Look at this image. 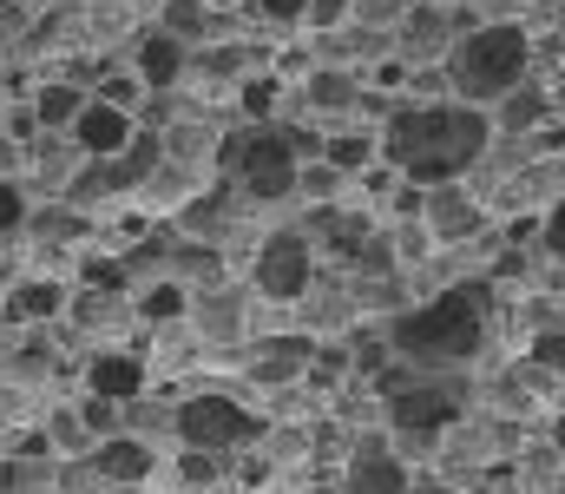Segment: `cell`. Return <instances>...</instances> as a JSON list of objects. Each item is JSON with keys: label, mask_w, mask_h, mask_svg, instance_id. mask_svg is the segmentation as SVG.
<instances>
[{"label": "cell", "mask_w": 565, "mask_h": 494, "mask_svg": "<svg viewBox=\"0 0 565 494\" xmlns=\"http://www.w3.org/2000/svg\"><path fill=\"white\" fill-rule=\"evenodd\" d=\"M309 356H316V343H309V336H277V343H264L257 376H264V382H289V376H302V369H309Z\"/></svg>", "instance_id": "cell-13"}, {"label": "cell", "mask_w": 565, "mask_h": 494, "mask_svg": "<svg viewBox=\"0 0 565 494\" xmlns=\"http://www.w3.org/2000/svg\"><path fill=\"white\" fill-rule=\"evenodd\" d=\"M540 146H546V153H565V126H546V133H540Z\"/></svg>", "instance_id": "cell-36"}, {"label": "cell", "mask_w": 565, "mask_h": 494, "mask_svg": "<svg viewBox=\"0 0 565 494\" xmlns=\"http://www.w3.org/2000/svg\"><path fill=\"white\" fill-rule=\"evenodd\" d=\"M60 304H66V291H60V284H20V291H13V304H7V324L60 317Z\"/></svg>", "instance_id": "cell-14"}, {"label": "cell", "mask_w": 565, "mask_h": 494, "mask_svg": "<svg viewBox=\"0 0 565 494\" xmlns=\"http://www.w3.org/2000/svg\"><path fill=\"white\" fill-rule=\"evenodd\" d=\"M540 113H546V99H540V93H520V99H513V106H507V126H513V133H520V126H533V119H540Z\"/></svg>", "instance_id": "cell-26"}, {"label": "cell", "mask_w": 565, "mask_h": 494, "mask_svg": "<svg viewBox=\"0 0 565 494\" xmlns=\"http://www.w3.org/2000/svg\"><path fill=\"white\" fill-rule=\"evenodd\" d=\"M460 416V389L454 382H415V389H395L388 396V422L402 435H434Z\"/></svg>", "instance_id": "cell-7"}, {"label": "cell", "mask_w": 565, "mask_h": 494, "mask_svg": "<svg viewBox=\"0 0 565 494\" xmlns=\"http://www.w3.org/2000/svg\"><path fill=\"white\" fill-rule=\"evenodd\" d=\"M487 153V113L480 106H415L388 126V159L415 185H447Z\"/></svg>", "instance_id": "cell-1"}, {"label": "cell", "mask_w": 565, "mask_h": 494, "mask_svg": "<svg viewBox=\"0 0 565 494\" xmlns=\"http://www.w3.org/2000/svg\"><path fill=\"white\" fill-rule=\"evenodd\" d=\"M257 7H264L270 20H302V13H309V0H257Z\"/></svg>", "instance_id": "cell-30"}, {"label": "cell", "mask_w": 565, "mask_h": 494, "mask_svg": "<svg viewBox=\"0 0 565 494\" xmlns=\"http://www.w3.org/2000/svg\"><path fill=\"white\" fill-rule=\"evenodd\" d=\"M86 284H93V291H126V264L93 257V264H86Z\"/></svg>", "instance_id": "cell-25"}, {"label": "cell", "mask_w": 565, "mask_h": 494, "mask_svg": "<svg viewBox=\"0 0 565 494\" xmlns=\"http://www.w3.org/2000/svg\"><path fill=\"white\" fill-rule=\"evenodd\" d=\"M178 475H184L191 488H204V482H217V462H211V449H191V455H178Z\"/></svg>", "instance_id": "cell-22"}, {"label": "cell", "mask_w": 565, "mask_h": 494, "mask_svg": "<svg viewBox=\"0 0 565 494\" xmlns=\"http://www.w3.org/2000/svg\"><path fill=\"white\" fill-rule=\"evenodd\" d=\"M73 139H79V153L113 159V153H126V146H132V113H126V106H113V99L79 106V113H73Z\"/></svg>", "instance_id": "cell-8"}, {"label": "cell", "mask_w": 565, "mask_h": 494, "mask_svg": "<svg viewBox=\"0 0 565 494\" xmlns=\"http://www.w3.org/2000/svg\"><path fill=\"white\" fill-rule=\"evenodd\" d=\"M369 159H375L369 139H329V165H335V171H355V165H369Z\"/></svg>", "instance_id": "cell-21"}, {"label": "cell", "mask_w": 565, "mask_h": 494, "mask_svg": "<svg viewBox=\"0 0 565 494\" xmlns=\"http://www.w3.org/2000/svg\"><path fill=\"white\" fill-rule=\"evenodd\" d=\"M7 224H20V191H13V185H0V231H7Z\"/></svg>", "instance_id": "cell-35"}, {"label": "cell", "mask_w": 565, "mask_h": 494, "mask_svg": "<svg viewBox=\"0 0 565 494\" xmlns=\"http://www.w3.org/2000/svg\"><path fill=\"white\" fill-rule=\"evenodd\" d=\"M309 93H316V106H349V99H355L342 73H316V86H309Z\"/></svg>", "instance_id": "cell-23"}, {"label": "cell", "mask_w": 565, "mask_h": 494, "mask_svg": "<svg viewBox=\"0 0 565 494\" xmlns=\"http://www.w3.org/2000/svg\"><path fill=\"white\" fill-rule=\"evenodd\" d=\"M270 106H277V86H270V80H250V86H244V113H257V119H264Z\"/></svg>", "instance_id": "cell-27"}, {"label": "cell", "mask_w": 565, "mask_h": 494, "mask_svg": "<svg viewBox=\"0 0 565 494\" xmlns=\"http://www.w3.org/2000/svg\"><path fill=\"white\" fill-rule=\"evenodd\" d=\"M106 99H113V106H132V99H139V80H106Z\"/></svg>", "instance_id": "cell-33"}, {"label": "cell", "mask_w": 565, "mask_h": 494, "mask_svg": "<svg viewBox=\"0 0 565 494\" xmlns=\"http://www.w3.org/2000/svg\"><path fill=\"white\" fill-rule=\"evenodd\" d=\"M73 113H79L73 86H46V93H40V106H33V119H40V126H73Z\"/></svg>", "instance_id": "cell-17"}, {"label": "cell", "mask_w": 565, "mask_h": 494, "mask_svg": "<svg viewBox=\"0 0 565 494\" xmlns=\"http://www.w3.org/2000/svg\"><path fill=\"white\" fill-rule=\"evenodd\" d=\"M480 343H487V291L480 284H460L395 324V349L408 362H467V356H480Z\"/></svg>", "instance_id": "cell-2"}, {"label": "cell", "mask_w": 565, "mask_h": 494, "mask_svg": "<svg viewBox=\"0 0 565 494\" xmlns=\"http://www.w3.org/2000/svg\"><path fill=\"white\" fill-rule=\"evenodd\" d=\"M342 7H349V0H309V20H316V27H335Z\"/></svg>", "instance_id": "cell-32"}, {"label": "cell", "mask_w": 565, "mask_h": 494, "mask_svg": "<svg viewBox=\"0 0 565 494\" xmlns=\"http://www.w3.org/2000/svg\"><path fill=\"white\" fill-rule=\"evenodd\" d=\"M533 362H540L546 376H565V329H540V336H533Z\"/></svg>", "instance_id": "cell-19"}, {"label": "cell", "mask_w": 565, "mask_h": 494, "mask_svg": "<svg viewBox=\"0 0 565 494\" xmlns=\"http://www.w3.org/2000/svg\"><path fill=\"white\" fill-rule=\"evenodd\" d=\"M526 60H533L526 33H520L513 20H493V27H480V33L460 40V53H454V86H460V99H473V106L507 99V93L526 80Z\"/></svg>", "instance_id": "cell-3"}, {"label": "cell", "mask_w": 565, "mask_h": 494, "mask_svg": "<svg viewBox=\"0 0 565 494\" xmlns=\"http://www.w3.org/2000/svg\"><path fill=\"white\" fill-rule=\"evenodd\" d=\"M79 435H86V422H73V416H53V442H73V449H79Z\"/></svg>", "instance_id": "cell-34"}, {"label": "cell", "mask_w": 565, "mask_h": 494, "mask_svg": "<svg viewBox=\"0 0 565 494\" xmlns=\"http://www.w3.org/2000/svg\"><path fill=\"white\" fill-rule=\"evenodd\" d=\"M408 488V469L382 449H362L355 455V475H349V494H402Z\"/></svg>", "instance_id": "cell-12"}, {"label": "cell", "mask_w": 565, "mask_h": 494, "mask_svg": "<svg viewBox=\"0 0 565 494\" xmlns=\"http://www.w3.org/2000/svg\"><path fill=\"white\" fill-rule=\"evenodd\" d=\"M546 251H553V257L565 264V204L553 211V218H546Z\"/></svg>", "instance_id": "cell-31"}, {"label": "cell", "mask_w": 565, "mask_h": 494, "mask_svg": "<svg viewBox=\"0 0 565 494\" xmlns=\"http://www.w3.org/2000/svg\"><path fill=\"white\" fill-rule=\"evenodd\" d=\"M257 435H264V416L231 402V396H217V389L178 402V442L184 449H211L217 455V449H237V442H257Z\"/></svg>", "instance_id": "cell-5"}, {"label": "cell", "mask_w": 565, "mask_h": 494, "mask_svg": "<svg viewBox=\"0 0 565 494\" xmlns=\"http://www.w3.org/2000/svg\"><path fill=\"white\" fill-rule=\"evenodd\" d=\"M151 165H158V139H139V133H132V153H119V165H113L106 178H113V185L126 191V185H139Z\"/></svg>", "instance_id": "cell-16"}, {"label": "cell", "mask_w": 565, "mask_h": 494, "mask_svg": "<svg viewBox=\"0 0 565 494\" xmlns=\"http://www.w3.org/2000/svg\"><path fill=\"white\" fill-rule=\"evenodd\" d=\"M86 382H93V396H113V402H132L145 389V362L139 356H93V369H86Z\"/></svg>", "instance_id": "cell-10"}, {"label": "cell", "mask_w": 565, "mask_h": 494, "mask_svg": "<svg viewBox=\"0 0 565 494\" xmlns=\"http://www.w3.org/2000/svg\"><path fill=\"white\" fill-rule=\"evenodd\" d=\"M79 422H86L93 435H113V429H119V402H113V396H93V402L79 409Z\"/></svg>", "instance_id": "cell-20"}, {"label": "cell", "mask_w": 565, "mask_h": 494, "mask_svg": "<svg viewBox=\"0 0 565 494\" xmlns=\"http://www.w3.org/2000/svg\"><path fill=\"white\" fill-rule=\"evenodd\" d=\"M309 494H322V488H309Z\"/></svg>", "instance_id": "cell-38"}, {"label": "cell", "mask_w": 565, "mask_h": 494, "mask_svg": "<svg viewBox=\"0 0 565 494\" xmlns=\"http://www.w3.org/2000/svg\"><path fill=\"white\" fill-rule=\"evenodd\" d=\"M139 311L151 317V324H164V317H184V284H151Z\"/></svg>", "instance_id": "cell-18"}, {"label": "cell", "mask_w": 565, "mask_h": 494, "mask_svg": "<svg viewBox=\"0 0 565 494\" xmlns=\"http://www.w3.org/2000/svg\"><path fill=\"white\" fill-rule=\"evenodd\" d=\"M559 462H565V422H559Z\"/></svg>", "instance_id": "cell-37"}, {"label": "cell", "mask_w": 565, "mask_h": 494, "mask_svg": "<svg viewBox=\"0 0 565 494\" xmlns=\"http://www.w3.org/2000/svg\"><path fill=\"white\" fill-rule=\"evenodd\" d=\"M296 191L329 198V191H335V165H309V171H296Z\"/></svg>", "instance_id": "cell-24"}, {"label": "cell", "mask_w": 565, "mask_h": 494, "mask_svg": "<svg viewBox=\"0 0 565 494\" xmlns=\"http://www.w3.org/2000/svg\"><path fill=\"white\" fill-rule=\"evenodd\" d=\"M139 73H145V86H171L178 80V33H151L145 40Z\"/></svg>", "instance_id": "cell-15"}, {"label": "cell", "mask_w": 565, "mask_h": 494, "mask_svg": "<svg viewBox=\"0 0 565 494\" xmlns=\"http://www.w3.org/2000/svg\"><path fill=\"white\" fill-rule=\"evenodd\" d=\"M198 20H204V13H198V0H171V7H164V27H171V33H191Z\"/></svg>", "instance_id": "cell-29"}, {"label": "cell", "mask_w": 565, "mask_h": 494, "mask_svg": "<svg viewBox=\"0 0 565 494\" xmlns=\"http://www.w3.org/2000/svg\"><path fill=\"white\" fill-rule=\"evenodd\" d=\"M257 291L277 297V304H296V297L309 291V244H302L296 231L264 238V251H257Z\"/></svg>", "instance_id": "cell-6"}, {"label": "cell", "mask_w": 565, "mask_h": 494, "mask_svg": "<svg viewBox=\"0 0 565 494\" xmlns=\"http://www.w3.org/2000/svg\"><path fill=\"white\" fill-rule=\"evenodd\" d=\"M99 475H113V482H145L151 475V449H145L139 435H106L99 442Z\"/></svg>", "instance_id": "cell-11"}, {"label": "cell", "mask_w": 565, "mask_h": 494, "mask_svg": "<svg viewBox=\"0 0 565 494\" xmlns=\"http://www.w3.org/2000/svg\"><path fill=\"white\" fill-rule=\"evenodd\" d=\"M422 218H427V231H434L440 244H454V238L480 231V211H473V204H467L460 191H447V185H440V191H427V198H422Z\"/></svg>", "instance_id": "cell-9"}, {"label": "cell", "mask_w": 565, "mask_h": 494, "mask_svg": "<svg viewBox=\"0 0 565 494\" xmlns=\"http://www.w3.org/2000/svg\"><path fill=\"white\" fill-rule=\"evenodd\" d=\"M342 369H349V356H342V349H322V356H309V376H316V382H335Z\"/></svg>", "instance_id": "cell-28"}, {"label": "cell", "mask_w": 565, "mask_h": 494, "mask_svg": "<svg viewBox=\"0 0 565 494\" xmlns=\"http://www.w3.org/2000/svg\"><path fill=\"white\" fill-rule=\"evenodd\" d=\"M296 139L302 133H244L237 146H224L217 165L250 191V198H289L296 191Z\"/></svg>", "instance_id": "cell-4"}]
</instances>
